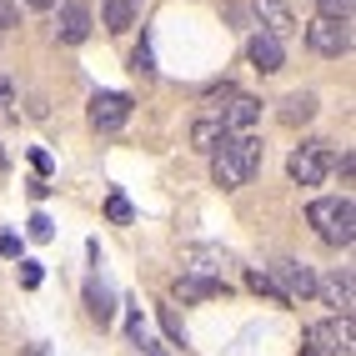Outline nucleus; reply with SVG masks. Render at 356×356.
<instances>
[{
	"mask_svg": "<svg viewBox=\"0 0 356 356\" xmlns=\"http://www.w3.org/2000/svg\"><path fill=\"white\" fill-rule=\"evenodd\" d=\"M161 326H165V337H171L176 346H186V326H181V316L171 312V306H161Z\"/></svg>",
	"mask_w": 356,
	"mask_h": 356,
	"instance_id": "aec40b11",
	"label": "nucleus"
},
{
	"mask_svg": "<svg viewBox=\"0 0 356 356\" xmlns=\"http://www.w3.org/2000/svg\"><path fill=\"white\" fill-rule=\"evenodd\" d=\"M301 356H316V351H312V346H306V351H301Z\"/></svg>",
	"mask_w": 356,
	"mask_h": 356,
	"instance_id": "2f4dec72",
	"label": "nucleus"
},
{
	"mask_svg": "<svg viewBox=\"0 0 356 356\" xmlns=\"http://www.w3.org/2000/svg\"><path fill=\"white\" fill-rule=\"evenodd\" d=\"M51 236H56L51 216H31V241H51Z\"/></svg>",
	"mask_w": 356,
	"mask_h": 356,
	"instance_id": "393cba45",
	"label": "nucleus"
},
{
	"mask_svg": "<svg viewBox=\"0 0 356 356\" xmlns=\"http://www.w3.org/2000/svg\"><path fill=\"white\" fill-rule=\"evenodd\" d=\"M316 291L331 301V306H337V312L341 316H351V306H356V296H351V271L346 266H337V271H326L321 281H316Z\"/></svg>",
	"mask_w": 356,
	"mask_h": 356,
	"instance_id": "f8f14e48",
	"label": "nucleus"
},
{
	"mask_svg": "<svg viewBox=\"0 0 356 356\" xmlns=\"http://www.w3.org/2000/svg\"><path fill=\"white\" fill-rule=\"evenodd\" d=\"M331 171H337V156H331L326 140H301V146L291 151V161H286V176L296 186H321Z\"/></svg>",
	"mask_w": 356,
	"mask_h": 356,
	"instance_id": "7ed1b4c3",
	"label": "nucleus"
},
{
	"mask_svg": "<svg viewBox=\"0 0 356 356\" xmlns=\"http://www.w3.org/2000/svg\"><path fill=\"white\" fill-rule=\"evenodd\" d=\"M221 140H226V126H221V121H196V126H191V146L206 151V156L216 151Z\"/></svg>",
	"mask_w": 356,
	"mask_h": 356,
	"instance_id": "f3484780",
	"label": "nucleus"
},
{
	"mask_svg": "<svg viewBox=\"0 0 356 356\" xmlns=\"http://www.w3.org/2000/svg\"><path fill=\"white\" fill-rule=\"evenodd\" d=\"M246 286H251L256 296H266V301H276V306H291L286 296H281V286H276V281H271L266 271H246Z\"/></svg>",
	"mask_w": 356,
	"mask_h": 356,
	"instance_id": "6ab92c4d",
	"label": "nucleus"
},
{
	"mask_svg": "<svg viewBox=\"0 0 356 356\" xmlns=\"http://www.w3.org/2000/svg\"><path fill=\"white\" fill-rule=\"evenodd\" d=\"M266 276L281 286V296H286V301H296V296H301V301H306V296H316V276L306 271L301 261H276Z\"/></svg>",
	"mask_w": 356,
	"mask_h": 356,
	"instance_id": "0eeeda50",
	"label": "nucleus"
},
{
	"mask_svg": "<svg viewBox=\"0 0 356 356\" xmlns=\"http://www.w3.org/2000/svg\"><path fill=\"white\" fill-rule=\"evenodd\" d=\"M321 20H351V0H316Z\"/></svg>",
	"mask_w": 356,
	"mask_h": 356,
	"instance_id": "412c9836",
	"label": "nucleus"
},
{
	"mask_svg": "<svg viewBox=\"0 0 356 356\" xmlns=\"http://www.w3.org/2000/svg\"><path fill=\"white\" fill-rule=\"evenodd\" d=\"M216 121L226 126V136H231V131L241 136V131H251V126L261 121V101H256V96H236V90H231V96H226V111L216 115Z\"/></svg>",
	"mask_w": 356,
	"mask_h": 356,
	"instance_id": "6e6552de",
	"label": "nucleus"
},
{
	"mask_svg": "<svg viewBox=\"0 0 356 356\" xmlns=\"http://www.w3.org/2000/svg\"><path fill=\"white\" fill-rule=\"evenodd\" d=\"M251 10H256L261 26H266V35H271V40H286V35L296 31V15H291L286 0H256Z\"/></svg>",
	"mask_w": 356,
	"mask_h": 356,
	"instance_id": "1a4fd4ad",
	"label": "nucleus"
},
{
	"mask_svg": "<svg viewBox=\"0 0 356 356\" xmlns=\"http://www.w3.org/2000/svg\"><path fill=\"white\" fill-rule=\"evenodd\" d=\"M10 26H20V6L15 0H0V35H6Z\"/></svg>",
	"mask_w": 356,
	"mask_h": 356,
	"instance_id": "b1692460",
	"label": "nucleus"
},
{
	"mask_svg": "<svg viewBox=\"0 0 356 356\" xmlns=\"http://www.w3.org/2000/svg\"><path fill=\"white\" fill-rule=\"evenodd\" d=\"M10 101H15V90H10V81H6V76H0V106H10Z\"/></svg>",
	"mask_w": 356,
	"mask_h": 356,
	"instance_id": "cd10ccee",
	"label": "nucleus"
},
{
	"mask_svg": "<svg viewBox=\"0 0 356 356\" xmlns=\"http://www.w3.org/2000/svg\"><path fill=\"white\" fill-rule=\"evenodd\" d=\"M31 165H35L40 176H45V171H51V156H45V151H31Z\"/></svg>",
	"mask_w": 356,
	"mask_h": 356,
	"instance_id": "bb28decb",
	"label": "nucleus"
},
{
	"mask_svg": "<svg viewBox=\"0 0 356 356\" xmlns=\"http://www.w3.org/2000/svg\"><path fill=\"white\" fill-rule=\"evenodd\" d=\"M106 216H111V221H115V226H126V221H131V201H126V196H121V191H115V196H111V201H106Z\"/></svg>",
	"mask_w": 356,
	"mask_h": 356,
	"instance_id": "5701e85b",
	"label": "nucleus"
},
{
	"mask_svg": "<svg viewBox=\"0 0 356 356\" xmlns=\"http://www.w3.org/2000/svg\"><path fill=\"white\" fill-rule=\"evenodd\" d=\"M131 70H136V76H156V65H151V45H146V40H140L136 51H131Z\"/></svg>",
	"mask_w": 356,
	"mask_h": 356,
	"instance_id": "4be33fe9",
	"label": "nucleus"
},
{
	"mask_svg": "<svg viewBox=\"0 0 356 356\" xmlns=\"http://www.w3.org/2000/svg\"><path fill=\"white\" fill-rule=\"evenodd\" d=\"M256 171H261V140H256L251 131L226 136L221 146L211 151V181H216L221 191H236V186H246Z\"/></svg>",
	"mask_w": 356,
	"mask_h": 356,
	"instance_id": "f257e3e1",
	"label": "nucleus"
},
{
	"mask_svg": "<svg viewBox=\"0 0 356 356\" xmlns=\"http://www.w3.org/2000/svg\"><path fill=\"white\" fill-rule=\"evenodd\" d=\"M26 356H45V346H26Z\"/></svg>",
	"mask_w": 356,
	"mask_h": 356,
	"instance_id": "c756f323",
	"label": "nucleus"
},
{
	"mask_svg": "<svg viewBox=\"0 0 356 356\" xmlns=\"http://www.w3.org/2000/svg\"><path fill=\"white\" fill-rule=\"evenodd\" d=\"M231 286H226V281L221 276H191V271H186L181 281H176V296L181 301H206V296H226Z\"/></svg>",
	"mask_w": 356,
	"mask_h": 356,
	"instance_id": "ddd939ff",
	"label": "nucleus"
},
{
	"mask_svg": "<svg viewBox=\"0 0 356 356\" xmlns=\"http://www.w3.org/2000/svg\"><path fill=\"white\" fill-rule=\"evenodd\" d=\"M101 20H106V31L121 35V31L136 26V6H131V0H106V6H101Z\"/></svg>",
	"mask_w": 356,
	"mask_h": 356,
	"instance_id": "2eb2a0df",
	"label": "nucleus"
},
{
	"mask_svg": "<svg viewBox=\"0 0 356 356\" xmlns=\"http://www.w3.org/2000/svg\"><path fill=\"white\" fill-rule=\"evenodd\" d=\"M186 261H191V276H206V271L231 266V256H226V251H206V246H191V251H186Z\"/></svg>",
	"mask_w": 356,
	"mask_h": 356,
	"instance_id": "dca6fc26",
	"label": "nucleus"
},
{
	"mask_svg": "<svg viewBox=\"0 0 356 356\" xmlns=\"http://www.w3.org/2000/svg\"><path fill=\"white\" fill-rule=\"evenodd\" d=\"M20 286H40V266L35 261H20Z\"/></svg>",
	"mask_w": 356,
	"mask_h": 356,
	"instance_id": "a878e982",
	"label": "nucleus"
},
{
	"mask_svg": "<svg viewBox=\"0 0 356 356\" xmlns=\"http://www.w3.org/2000/svg\"><path fill=\"white\" fill-rule=\"evenodd\" d=\"M131 121V96H121V90H96L90 96V126L96 131H121Z\"/></svg>",
	"mask_w": 356,
	"mask_h": 356,
	"instance_id": "423d86ee",
	"label": "nucleus"
},
{
	"mask_svg": "<svg viewBox=\"0 0 356 356\" xmlns=\"http://www.w3.org/2000/svg\"><path fill=\"white\" fill-rule=\"evenodd\" d=\"M306 346H312L316 356H341V351H351V316L316 321L312 331H306Z\"/></svg>",
	"mask_w": 356,
	"mask_h": 356,
	"instance_id": "39448f33",
	"label": "nucleus"
},
{
	"mask_svg": "<svg viewBox=\"0 0 356 356\" xmlns=\"http://www.w3.org/2000/svg\"><path fill=\"white\" fill-rule=\"evenodd\" d=\"M306 221L316 226L326 246H351L356 241V201L351 196H321L306 206Z\"/></svg>",
	"mask_w": 356,
	"mask_h": 356,
	"instance_id": "f03ea898",
	"label": "nucleus"
},
{
	"mask_svg": "<svg viewBox=\"0 0 356 356\" xmlns=\"http://www.w3.org/2000/svg\"><path fill=\"white\" fill-rule=\"evenodd\" d=\"M246 56H251V65L261 70V76H271V70H281V65H286V45H281V40H271L266 31H256V35L246 40Z\"/></svg>",
	"mask_w": 356,
	"mask_h": 356,
	"instance_id": "9d476101",
	"label": "nucleus"
},
{
	"mask_svg": "<svg viewBox=\"0 0 356 356\" xmlns=\"http://www.w3.org/2000/svg\"><path fill=\"white\" fill-rule=\"evenodd\" d=\"M312 115H316V96H312V90H291V96L281 101V121H286V126H306Z\"/></svg>",
	"mask_w": 356,
	"mask_h": 356,
	"instance_id": "4468645a",
	"label": "nucleus"
},
{
	"mask_svg": "<svg viewBox=\"0 0 356 356\" xmlns=\"http://www.w3.org/2000/svg\"><path fill=\"white\" fill-rule=\"evenodd\" d=\"M131 6H136V0H131Z\"/></svg>",
	"mask_w": 356,
	"mask_h": 356,
	"instance_id": "473e14b6",
	"label": "nucleus"
},
{
	"mask_svg": "<svg viewBox=\"0 0 356 356\" xmlns=\"http://www.w3.org/2000/svg\"><path fill=\"white\" fill-rule=\"evenodd\" d=\"M56 35H60L65 45H81V40L90 35V10L81 6V0H65V6H60V15H56Z\"/></svg>",
	"mask_w": 356,
	"mask_h": 356,
	"instance_id": "9b49d317",
	"label": "nucleus"
},
{
	"mask_svg": "<svg viewBox=\"0 0 356 356\" xmlns=\"http://www.w3.org/2000/svg\"><path fill=\"white\" fill-rule=\"evenodd\" d=\"M306 45H312L316 56H346L351 51V20H312L306 26Z\"/></svg>",
	"mask_w": 356,
	"mask_h": 356,
	"instance_id": "20e7f679",
	"label": "nucleus"
},
{
	"mask_svg": "<svg viewBox=\"0 0 356 356\" xmlns=\"http://www.w3.org/2000/svg\"><path fill=\"white\" fill-rule=\"evenodd\" d=\"M6 165H10V161H6V151H0V171H6Z\"/></svg>",
	"mask_w": 356,
	"mask_h": 356,
	"instance_id": "7c9ffc66",
	"label": "nucleus"
},
{
	"mask_svg": "<svg viewBox=\"0 0 356 356\" xmlns=\"http://www.w3.org/2000/svg\"><path fill=\"white\" fill-rule=\"evenodd\" d=\"M26 6H31V10H51V6H56V0H26Z\"/></svg>",
	"mask_w": 356,
	"mask_h": 356,
	"instance_id": "c85d7f7f",
	"label": "nucleus"
},
{
	"mask_svg": "<svg viewBox=\"0 0 356 356\" xmlns=\"http://www.w3.org/2000/svg\"><path fill=\"white\" fill-rule=\"evenodd\" d=\"M86 306H90V316H96V321H111L115 316V296L101 286V281H90V286H86Z\"/></svg>",
	"mask_w": 356,
	"mask_h": 356,
	"instance_id": "a211bd4d",
	"label": "nucleus"
}]
</instances>
